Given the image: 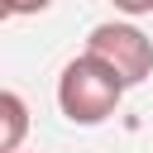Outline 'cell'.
<instances>
[{"mask_svg":"<svg viewBox=\"0 0 153 153\" xmlns=\"http://www.w3.org/2000/svg\"><path fill=\"white\" fill-rule=\"evenodd\" d=\"M0 120H5V129H0V153H19L24 129H29V105H24L19 91H0Z\"/></svg>","mask_w":153,"mask_h":153,"instance_id":"obj_3","label":"cell"},{"mask_svg":"<svg viewBox=\"0 0 153 153\" xmlns=\"http://www.w3.org/2000/svg\"><path fill=\"white\" fill-rule=\"evenodd\" d=\"M86 53L105 57L129 86H139L148 72H153V38L134 24H96L91 38H86Z\"/></svg>","mask_w":153,"mask_h":153,"instance_id":"obj_2","label":"cell"},{"mask_svg":"<svg viewBox=\"0 0 153 153\" xmlns=\"http://www.w3.org/2000/svg\"><path fill=\"white\" fill-rule=\"evenodd\" d=\"M124 91H129V81L105 57H96V53L72 57L62 67V76H57V105H62V115L72 124H100V120H110L120 110Z\"/></svg>","mask_w":153,"mask_h":153,"instance_id":"obj_1","label":"cell"},{"mask_svg":"<svg viewBox=\"0 0 153 153\" xmlns=\"http://www.w3.org/2000/svg\"><path fill=\"white\" fill-rule=\"evenodd\" d=\"M115 10H124V14H153V0H115Z\"/></svg>","mask_w":153,"mask_h":153,"instance_id":"obj_5","label":"cell"},{"mask_svg":"<svg viewBox=\"0 0 153 153\" xmlns=\"http://www.w3.org/2000/svg\"><path fill=\"white\" fill-rule=\"evenodd\" d=\"M5 5V14H38V10H48L53 0H0Z\"/></svg>","mask_w":153,"mask_h":153,"instance_id":"obj_4","label":"cell"}]
</instances>
